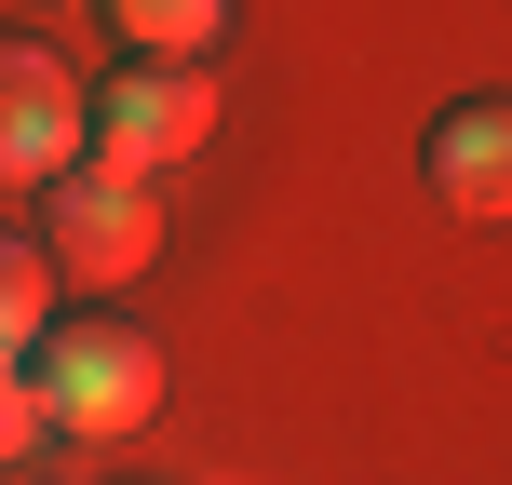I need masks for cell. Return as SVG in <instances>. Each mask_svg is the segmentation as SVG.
Listing matches in <instances>:
<instances>
[{
    "label": "cell",
    "mask_w": 512,
    "mask_h": 485,
    "mask_svg": "<svg viewBox=\"0 0 512 485\" xmlns=\"http://www.w3.org/2000/svg\"><path fill=\"white\" fill-rule=\"evenodd\" d=\"M68 162H95V95L41 27H0V189H54Z\"/></svg>",
    "instance_id": "3957f363"
},
{
    "label": "cell",
    "mask_w": 512,
    "mask_h": 485,
    "mask_svg": "<svg viewBox=\"0 0 512 485\" xmlns=\"http://www.w3.org/2000/svg\"><path fill=\"white\" fill-rule=\"evenodd\" d=\"M41 324H54V256L41 230H0V364L41 351Z\"/></svg>",
    "instance_id": "8992f818"
},
{
    "label": "cell",
    "mask_w": 512,
    "mask_h": 485,
    "mask_svg": "<svg viewBox=\"0 0 512 485\" xmlns=\"http://www.w3.org/2000/svg\"><path fill=\"white\" fill-rule=\"evenodd\" d=\"M108 27H122L135 54H162V68H203V41L230 27V0H108Z\"/></svg>",
    "instance_id": "52a82bcc"
},
{
    "label": "cell",
    "mask_w": 512,
    "mask_h": 485,
    "mask_svg": "<svg viewBox=\"0 0 512 485\" xmlns=\"http://www.w3.org/2000/svg\"><path fill=\"white\" fill-rule=\"evenodd\" d=\"M432 203L472 230H512V95H459L432 122Z\"/></svg>",
    "instance_id": "5b68a950"
},
{
    "label": "cell",
    "mask_w": 512,
    "mask_h": 485,
    "mask_svg": "<svg viewBox=\"0 0 512 485\" xmlns=\"http://www.w3.org/2000/svg\"><path fill=\"white\" fill-rule=\"evenodd\" d=\"M41 256H54V283H135L162 256V176L68 162V176L41 189Z\"/></svg>",
    "instance_id": "7a4b0ae2"
},
{
    "label": "cell",
    "mask_w": 512,
    "mask_h": 485,
    "mask_svg": "<svg viewBox=\"0 0 512 485\" xmlns=\"http://www.w3.org/2000/svg\"><path fill=\"white\" fill-rule=\"evenodd\" d=\"M203 135H216V81L203 68L122 54V81H95V162H122V176H176Z\"/></svg>",
    "instance_id": "277c9868"
},
{
    "label": "cell",
    "mask_w": 512,
    "mask_h": 485,
    "mask_svg": "<svg viewBox=\"0 0 512 485\" xmlns=\"http://www.w3.org/2000/svg\"><path fill=\"white\" fill-rule=\"evenodd\" d=\"M27 378H41V418L68 445H122V432L162 418V337L81 310V324H41V364H27Z\"/></svg>",
    "instance_id": "6da1fadb"
},
{
    "label": "cell",
    "mask_w": 512,
    "mask_h": 485,
    "mask_svg": "<svg viewBox=\"0 0 512 485\" xmlns=\"http://www.w3.org/2000/svg\"><path fill=\"white\" fill-rule=\"evenodd\" d=\"M41 432H54V418H41V378H27V364H0V472L41 459Z\"/></svg>",
    "instance_id": "ba28073f"
}]
</instances>
